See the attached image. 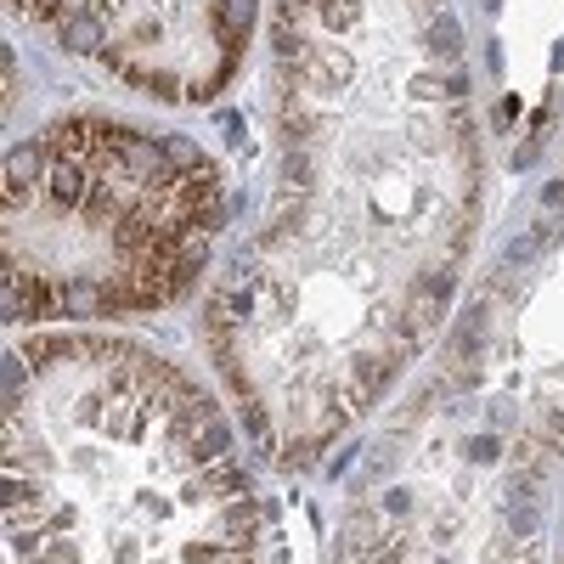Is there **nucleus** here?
<instances>
[{"label": "nucleus", "mask_w": 564, "mask_h": 564, "mask_svg": "<svg viewBox=\"0 0 564 564\" xmlns=\"http://www.w3.org/2000/svg\"><path fill=\"white\" fill-rule=\"evenodd\" d=\"M429 51H435L440 63H457V57H463V29H457V17L446 12V6L429 12Z\"/></svg>", "instance_id": "1"}, {"label": "nucleus", "mask_w": 564, "mask_h": 564, "mask_svg": "<svg viewBox=\"0 0 564 564\" xmlns=\"http://www.w3.org/2000/svg\"><path fill=\"white\" fill-rule=\"evenodd\" d=\"M254 6H260V0H220L215 6V23H220V34H226V51L243 46V34H249V23H254Z\"/></svg>", "instance_id": "2"}]
</instances>
